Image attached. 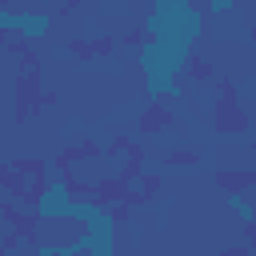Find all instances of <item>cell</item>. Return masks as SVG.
Instances as JSON below:
<instances>
[{
  "label": "cell",
  "mask_w": 256,
  "mask_h": 256,
  "mask_svg": "<svg viewBox=\"0 0 256 256\" xmlns=\"http://www.w3.org/2000/svg\"><path fill=\"white\" fill-rule=\"evenodd\" d=\"M72 184L64 180V176H56V180H44V188L32 196V212H36V220L40 224H52V220H68V208H72Z\"/></svg>",
  "instance_id": "1"
},
{
  "label": "cell",
  "mask_w": 256,
  "mask_h": 256,
  "mask_svg": "<svg viewBox=\"0 0 256 256\" xmlns=\"http://www.w3.org/2000/svg\"><path fill=\"white\" fill-rule=\"evenodd\" d=\"M216 184L224 192H240V188H256V172H216Z\"/></svg>",
  "instance_id": "3"
},
{
  "label": "cell",
  "mask_w": 256,
  "mask_h": 256,
  "mask_svg": "<svg viewBox=\"0 0 256 256\" xmlns=\"http://www.w3.org/2000/svg\"><path fill=\"white\" fill-rule=\"evenodd\" d=\"M244 232H248V240H244V244H248V248H256V216L244 224Z\"/></svg>",
  "instance_id": "5"
},
{
  "label": "cell",
  "mask_w": 256,
  "mask_h": 256,
  "mask_svg": "<svg viewBox=\"0 0 256 256\" xmlns=\"http://www.w3.org/2000/svg\"><path fill=\"white\" fill-rule=\"evenodd\" d=\"M224 204H228V208H232V212L240 216V224H248V220L256 216V204H252V200H248L244 192H224Z\"/></svg>",
  "instance_id": "4"
},
{
  "label": "cell",
  "mask_w": 256,
  "mask_h": 256,
  "mask_svg": "<svg viewBox=\"0 0 256 256\" xmlns=\"http://www.w3.org/2000/svg\"><path fill=\"white\" fill-rule=\"evenodd\" d=\"M52 32V16L48 12H16V36L24 40H44Z\"/></svg>",
  "instance_id": "2"
}]
</instances>
